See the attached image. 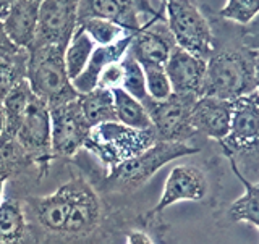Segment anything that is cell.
<instances>
[{"label":"cell","instance_id":"obj_17","mask_svg":"<svg viewBox=\"0 0 259 244\" xmlns=\"http://www.w3.org/2000/svg\"><path fill=\"white\" fill-rule=\"evenodd\" d=\"M133 36L123 37V39H120L118 42L110 44V45H97L88 65L84 67V70L81 71V75L71 81L75 91L78 94H86L89 91H93V89H96L102 70L107 67V65L113 62H120L123 59L130 44H132Z\"/></svg>","mask_w":259,"mask_h":244},{"label":"cell","instance_id":"obj_25","mask_svg":"<svg viewBox=\"0 0 259 244\" xmlns=\"http://www.w3.org/2000/svg\"><path fill=\"white\" fill-rule=\"evenodd\" d=\"M121 68H123V78H121V89L140 102L148 99L146 92V76L144 70L140 63L135 60V57L126 51L123 59L120 60Z\"/></svg>","mask_w":259,"mask_h":244},{"label":"cell","instance_id":"obj_12","mask_svg":"<svg viewBox=\"0 0 259 244\" xmlns=\"http://www.w3.org/2000/svg\"><path fill=\"white\" fill-rule=\"evenodd\" d=\"M78 7L79 0H42L36 36L26 51L47 44L67 48L78 28Z\"/></svg>","mask_w":259,"mask_h":244},{"label":"cell","instance_id":"obj_19","mask_svg":"<svg viewBox=\"0 0 259 244\" xmlns=\"http://www.w3.org/2000/svg\"><path fill=\"white\" fill-rule=\"evenodd\" d=\"M229 162H230L233 175L237 176V180L243 186V194L229 206V209H227V217H229L230 222L233 223L243 222V223L253 225L259 231V181L257 183L251 181L249 178H246L241 173L240 167L235 164L233 160H229Z\"/></svg>","mask_w":259,"mask_h":244},{"label":"cell","instance_id":"obj_5","mask_svg":"<svg viewBox=\"0 0 259 244\" xmlns=\"http://www.w3.org/2000/svg\"><path fill=\"white\" fill-rule=\"evenodd\" d=\"M219 144L227 159L237 165L245 162L256 173L259 168V95L256 92L233 101L229 134Z\"/></svg>","mask_w":259,"mask_h":244},{"label":"cell","instance_id":"obj_14","mask_svg":"<svg viewBox=\"0 0 259 244\" xmlns=\"http://www.w3.org/2000/svg\"><path fill=\"white\" fill-rule=\"evenodd\" d=\"M164 70L175 94H186L194 97H201L204 94L207 60L199 59V57L186 52L180 47H175Z\"/></svg>","mask_w":259,"mask_h":244},{"label":"cell","instance_id":"obj_21","mask_svg":"<svg viewBox=\"0 0 259 244\" xmlns=\"http://www.w3.org/2000/svg\"><path fill=\"white\" fill-rule=\"evenodd\" d=\"M113 107H115V118L118 123L135 128V129H149L152 128L149 113L138 99L125 92L121 87L112 89Z\"/></svg>","mask_w":259,"mask_h":244},{"label":"cell","instance_id":"obj_24","mask_svg":"<svg viewBox=\"0 0 259 244\" xmlns=\"http://www.w3.org/2000/svg\"><path fill=\"white\" fill-rule=\"evenodd\" d=\"M78 26L83 28L88 32V36L94 40L96 45H110V44L118 42L120 39L135 34V32H130L125 28L118 26L117 23L101 20V18L84 20V21H81Z\"/></svg>","mask_w":259,"mask_h":244},{"label":"cell","instance_id":"obj_23","mask_svg":"<svg viewBox=\"0 0 259 244\" xmlns=\"http://www.w3.org/2000/svg\"><path fill=\"white\" fill-rule=\"evenodd\" d=\"M28 51L18 48L13 54L0 57V101H4L12 89L26 79Z\"/></svg>","mask_w":259,"mask_h":244},{"label":"cell","instance_id":"obj_29","mask_svg":"<svg viewBox=\"0 0 259 244\" xmlns=\"http://www.w3.org/2000/svg\"><path fill=\"white\" fill-rule=\"evenodd\" d=\"M126 244H156L152 236L144 230L133 228L126 233Z\"/></svg>","mask_w":259,"mask_h":244},{"label":"cell","instance_id":"obj_28","mask_svg":"<svg viewBox=\"0 0 259 244\" xmlns=\"http://www.w3.org/2000/svg\"><path fill=\"white\" fill-rule=\"evenodd\" d=\"M121 78H123V68H121V63L113 62L102 70L99 81H97V87L110 89L112 91V89L121 86Z\"/></svg>","mask_w":259,"mask_h":244},{"label":"cell","instance_id":"obj_1","mask_svg":"<svg viewBox=\"0 0 259 244\" xmlns=\"http://www.w3.org/2000/svg\"><path fill=\"white\" fill-rule=\"evenodd\" d=\"M251 92H254V47H214L207 59L202 95L237 101Z\"/></svg>","mask_w":259,"mask_h":244},{"label":"cell","instance_id":"obj_18","mask_svg":"<svg viewBox=\"0 0 259 244\" xmlns=\"http://www.w3.org/2000/svg\"><path fill=\"white\" fill-rule=\"evenodd\" d=\"M34 241L26 206L18 199H4L0 204V244H29Z\"/></svg>","mask_w":259,"mask_h":244},{"label":"cell","instance_id":"obj_31","mask_svg":"<svg viewBox=\"0 0 259 244\" xmlns=\"http://www.w3.org/2000/svg\"><path fill=\"white\" fill-rule=\"evenodd\" d=\"M254 92L259 95V47H254Z\"/></svg>","mask_w":259,"mask_h":244},{"label":"cell","instance_id":"obj_27","mask_svg":"<svg viewBox=\"0 0 259 244\" xmlns=\"http://www.w3.org/2000/svg\"><path fill=\"white\" fill-rule=\"evenodd\" d=\"M146 76V92L152 101H165L174 94L164 67L143 68Z\"/></svg>","mask_w":259,"mask_h":244},{"label":"cell","instance_id":"obj_32","mask_svg":"<svg viewBox=\"0 0 259 244\" xmlns=\"http://www.w3.org/2000/svg\"><path fill=\"white\" fill-rule=\"evenodd\" d=\"M16 2V0H0V21L5 20V16L10 12L12 5Z\"/></svg>","mask_w":259,"mask_h":244},{"label":"cell","instance_id":"obj_34","mask_svg":"<svg viewBox=\"0 0 259 244\" xmlns=\"http://www.w3.org/2000/svg\"><path fill=\"white\" fill-rule=\"evenodd\" d=\"M162 2H167V0H162Z\"/></svg>","mask_w":259,"mask_h":244},{"label":"cell","instance_id":"obj_20","mask_svg":"<svg viewBox=\"0 0 259 244\" xmlns=\"http://www.w3.org/2000/svg\"><path fill=\"white\" fill-rule=\"evenodd\" d=\"M78 102L81 105V110H83V115L91 126L107 123V121H117L113 94L110 89L96 87L86 94H79Z\"/></svg>","mask_w":259,"mask_h":244},{"label":"cell","instance_id":"obj_8","mask_svg":"<svg viewBox=\"0 0 259 244\" xmlns=\"http://www.w3.org/2000/svg\"><path fill=\"white\" fill-rule=\"evenodd\" d=\"M198 99L199 97L174 92L165 101H152L149 97L143 101L157 141L188 142L198 136L191 121L193 107Z\"/></svg>","mask_w":259,"mask_h":244},{"label":"cell","instance_id":"obj_7","mask_svg":"<svg viewBox=\"0 0 259 244\" xmlns=\"http://www.w3.org/2000/svg\"><path fill=\"white\" fill-rule=\"evenodd\" d=\"M159 16H165V2L162 0H79L78 7V24L89 18H101L135 34Z\"/></svg>","mask_w":259,"mask_h":244},{"label":"cell","instance_id":"obj_6","mask_svg":"<svg viewBox=\"0 0 259 244\" xmlns=\"http://www.w3.org/2000/svg\"><path fill=\"white\" fill-rule=\"evenodd\" d=\"M165 21L177 47L207 60L214 51V32L196 0H167Z\"/></svg>","mask_w":259,"mask_h":244},{"label":"cell","instance_id":"obj_4","mask_svg":"<svg viewBox=\"0 0 259 244\" xmlns=\"http://www.w3.org/2000/svg\"><path fill=\"white\" fill-rule=\"evenodd\" d=\"M157 142L154 129H135L118 123L107 121L91 128L84 142V149L104 165L105 172L136 157Z\"/></svg>","mask_w":259,"mask_h":244},{"label":"cell","instance_id":"obj_10","mask_svg":"<svg viewBox=\"0 0 259 244\" xmlns=\"http://www.w3.org/2000/svg\"><path fill=\"white\" fill-rule=\"evenodd\" d=\"M79 97V95H78ZM51 110V142L54 159H71L84 149L91 125L83 115L78 99Z\"/></svg>","mask_w":259,"mask_h":244},{"label":"cell","instance_id":"obj_15","mask_svg":"<svg viewBox=\"0 0 259 244\" xmlns=\"http://www.w3.org/2000/svg\"><path fill=\"white\" fill-rule=\"evenodd\" d=\"M232 112L233 101L219 99L212 95H201L194 104L191 113L194 131L210 141H224L230 129Z\"/></svg>","mask_w":259,"mask_h":244},{"label":"cell","instance_id":"obj_13","mask_svg":"<svg viewBox=\"0 0 259 244\" xmlns=\"http://www.w3.org/2000/svg\"><path fill=\"white\" fill-rule=\"evenodd\" d=\"M175 47V39L167 26L165 16H159L148 21L136 32L128 47V52L143 68L165 67Z\"/></svg>","mask_w":259,"mask_h":244},{"label":"cell","instance_id":"obj_26","mask_svg":"<svg viewBox=\"0 0 259 244\" xmlns=\"http://www.w3.org/2000/svg\"><path fill=\"white\" fill-rule=\"evenodd\" d=\"M219 15L227 21L246 26L259 15V0H227Z\"/></svg>","mask_w":259,"mask_h":244},{"label":"cell","instance_id":"obj_33","mask_svg":"<svg viewBox=\"0 0 259 244\" xmlns=\"http://www.w3.org/2000/svg\"><path fill=\"white\" fill-rule=\"evenodd\" d=\"M4 131V107H2V101H0V134Z\"/></svg>","mask_w":259,"mask_h":244},{"label":"cell","instance_id":"obj_3","mask_svg":"<svg viewBox=\"0 0 259 244\" xmlns=\"http://www.w3.org/2000/svg\"><path fill=\"white\" fill-rule=\"evenodd\" d=\"M65 47L47 44L28 51L26 79L36 97L49 109L78 99L63 60Z\"/></svg>","mask_w":259,"mask_h":244},{"label":"cell","instance_id":"obj_11","mask_svg":"<svg viewBox=\"0 0 259 244\" xmlns=\"http://www.w3.org/2000/svg\"><path fill=\"white\" fill-rule=\"evenodd\" d=\"M207 178L201 168L193 165H175L170 170L164 183V189H162L157 204L146 214L144 222L149 225H157L165 209L183 201H202L207 196Z\"/></svg>","mask_w":259,"mask_h":244},{"label":"cell","instance_id":"obj_30","mask_svg":"<svg viewBox=\"0 0 259 244\" xmlns=\"http://www.w3.org/2000/svg\"><path fill=\"white\" fill-rule=\"evenodd\" d=\"M20 47H16L10 39H8L7 32L4 29V24L0 21V57L2 55H7V54H13L18 51Z\"/></svg>","mask_w":259,"mask_h":244},{"label":"cell","instance_id":"obj_16","mask_svg":"<svg viewBox=\"0 0 259 244\" xmlns=\"http://www.w3.org/2000/svg\"><path fill=\"white\" fill-rule=\"evenodd\" d=\"M42 0H16L2 21L8 39L20 48H28L36 36L39 7Z\"/></svg>","mask_w":259,"mask_h":244},{"label":"cell","instance_id":"obj_2","mask_svg":"<svg viewBox=\"0 0 259 244\" xmlns=\"http://www.w3.org/2000/svg\"><path fill=\"white\" fill-rule=\"evenodd\" d=\"M201 148L190 142L157 141L149 149L105 172L101 188L115 194H133L148 183L162 167L177 159L199 154Z\"/></svg>","mask_w":259,"mask_h":244},{"label":"cell","instance_id":"obj_22","mask_svg":"<svg viewBox=\"0 0 259 244\" xmlns=\"http://www.w3.org/2000/svg\"><path fill=\"white\" fill-rule=\"evenodd\" d=\"M96 47L97 45L94 44V40L88 36V32L83 28L78 26L63 54L65 68H67L68 78L71 81L81 75V71L84 70Z\"/></svg>","mask_w":259,"mask_h":244},{"label":"cell","instance_id":"obj_9","mask_svg":"<svg viewBox=\"0 0 259 244\" xmlns=\"http://www.w3.org/2000/svg\"><path fill=\"white\" fill-rule=\"evenodd\" d=\"M15 139L34 162L40 178L49 175L51 162L54 160L51 142V110L46 102L34 95V92L23 113Z\"/></svg>","mask_w":259,"mask_h":244}]
</instances>
